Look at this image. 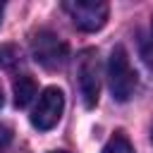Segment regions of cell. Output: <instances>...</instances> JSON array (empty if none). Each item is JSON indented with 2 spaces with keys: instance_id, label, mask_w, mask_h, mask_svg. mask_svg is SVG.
Instances as JSON below:
<instances>
[{
  "instance_id": "obj_9",
  "label": "cell",
  "mask_w": 153,
  "mask_h": 153,
  "mask_svg": "<svg viewBox=\"0 0 153 153\" xmlns=\"http://www.w3.org/2000/svg\"><path fill=\"white\" fill-rule=\"evenodd\" d=\"M141 55H143L146 65L153 67V22H151V33H148V36L143 38V43H141Z\"/></svg>"
},
{
  "instance_id": "obj_4",
  "label": "cell",
  "mask_w": 153,
  "mask_h": 153,
  "mask_svg": "<svg viewBox=\"0 0 153 153\" xmlns=\"http://www.w3.org/2000/svg\"><path fill=\"white\" fill-rule=\"evenodd\" d=\"M62 10L72 17V22L81 31H98L105 26L110 7L103 0H65Z\"/></svg>"
},
{
  "instance_id": "obj_7",
  "label": "cell",
  "mask_w": 153,
  "mask_h": 153,
  "mask_svg": "<svg viewBox=\"0 0 153 153\" xmlns=\"http://www.w3.org/2000/svg\"><path fill=\"white\" fill-rule=\"evenodd\" d=\"M22 62V50L14 43H5L0 45V67L2 69H14Z\"/></svg>"
},
{
  "instance_id": "obj_12",
  "label": "cell",
  "mask_w": 153,
  "mask_h": 153,
  "mask_svg": "<svg viewBox=\"0 0 153 153\" xmlns=\"http://www.w3.org/2000/svg\"><path fill=\"white\" fill-rule=\"evenodd\" d=\"M0 108H2V91H0Z\"/></svg>"
},
{
  "instance_id": "obj_2",
  "label": "cell",
  "mask_w": 153,
  "mask_h": 153,
  "mask_svg": "<svg viewBox=\"0 0 153 153\" xmlns=\"http://www.w3.org/2000/svg\"><path fill=\"white\" fill-rule=\"evenodd\" d=\"M31 55L45 69H60V67L67 65L69 48H67V43L57 33H53L48 29H41L31 38Z\"/></svg>"
},
{
  "instance_id": "obj_13",
  "label": "cell",
  "mask_w": 153,
  "mask_h": 153,
  "mask_svg": "<svg viewBox=\"0 0 153 153\" xmlns=\"http://www.w3.org/2000/svg\"><path fill=\"white\" fill-rule=\"evenodd\" d=\"M53 153H69V151H53Z\"/></svg>"
},
{
  "instance_id": "obj_5",
  "label": "cell",
  "mask_w": 153,
  "mask_h": 153,
  "mask_svg": "<svg viewBox=\"0 0 153 153\" xmlns=\"http://www.w3.org/2000/svg\"><path fill=\"white\" fill-rule=\"evenodd\" d=\"M62 110H65V93L57 86H48L38 96V103L31 112V124L38 131H48L60 122Z\"/></svg>"
},
{
  "instance_id": "obj_6",
  "label": "cell",
  "mask_w": 153,
  "mask_h": 153,
  "mask_svg": "<svg viewBox=\"0 0 153 153\" xmlns=\"http://www.w3.org/2000/svg\"><path fill=\"white\" fill-rule=\"evenodd\" d=\"M12 91H14V105H17V108H26V105L33 100V96H36L38 86H36L33 76L22 74V76H17V79H14Z\"/></svg>"
},
{
  "instance_id": "obj_10",
  "label": "cell",
  "mask_w": 153,
  "mask_h": 153,
  "mask_svg": "<svg viewBox=\"0 0 153 153\" xmlns=\"http://www.w3.org/2000/svg\"><path fill=\"white\" fill-rule=\"evenodd\" d=\"M10 141H12V129L7 124H0V153L10 146Z\"/></svg>"
},
{
  "instance_id": "obj_1",
  "label": "cell",
  "mask_w": 153,
  "mask_h": 153,
  "mask_svg": "<svg viewBox=\"0 0 153 153\" xmlns=\"http://www.w3.org/2000/svg\"><path fill=\"white\" fill-rule=\"evenodd\" d=\"M108 86L115 100L127 103L134 91H136V72L127 57V50L122 45L112 48L110 60H108Z\"/></svg>"
},
{
  "instance_id": "obj_8",
  "label": "cell",
  "mask_w": 153,
  "mask_h": 153,
  "mask_svg": "<svg viewBox=\"0 0 153 153\" xmlns=\"http://www.w3.org/2000/svg\"><path fill=\"white\" fill-rule=\"evenodd\" d=\"M100 153H134V146L129 143V139L124 134H115L108 139V143L103 146Z\"/></svg>"
},
{
  "instance_id": "obj_11",
  "label": "cell",
  "mask_w": 153,
  "mask_h": 153,
  "mask_svg": "<svg viewBox=\"0 0 153 153\" xmlns=\"http://www.w3.org/2000/svg\"><path fill=\"white\" fill-rule=\"evenodd\" d=\"M2 12H5V7L0 5V24H2Z\"/></svg>"
},
{
  "instance_id": "obj_3",
  "label": "cell",
  "mask_w": 153,
  "mask_h": 153,
  "mask_svg": "<svg viewBox=\"0 0 153 153\" xmlns=\"http://www.w3.org/2000/svg\"><path fill=\"white\" fill-rule=\"evenodd\" d=\"M76 79H79V93H81L84 105L96 108L98 93H100V65H98V53L93 48H86L79 53Z\"/></svg>"
}]
</instances>
